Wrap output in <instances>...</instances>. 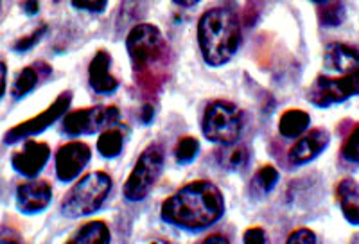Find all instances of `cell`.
<instances>
[{"label": "cell", "mask_w": 359, "mask_h": 244, "mask_svg": "<svg viewBox=\"0 0 359 244\" xmlns=\"http://www.w3.org/2000/svg\"><path fill=\"white\" fill-rule=\"evenodd\" d=\"M72 6L78 9H85V11L90 13H101L107 9L108 2H104V0H101V2H72Z\"/></svg>", "instance_id": "cell-28"}, {"label": "cell", "mask_w": 359, "mask_h": 244, "mask_svg": "<svg viewBox=\"0 0 359 244\" xmlns=\"http://www.w3.org/2000/svg\"><path fill=\"white\" fill-rule=\"evenodd\" d=\"M6 85H8V65L0 60V99L4 97Z\"/></svg>", "instance_id": "cell-29"}, {"label": "cell", "mask_w": 359, "mask_h": 244, "mask_svg": "<svg viewBox=\"0 0 359 244\" xmlns=\"http://www.w3.org/2000/svg\"><path fill=\"white\" fill-rule=\"evenodd\" d=\"M311 117L304 110H287L278 121V131L284 139H297L309 130Z\"/></svg>", "instance_id": "cell-17"}, {"label": "cell", "mask_w": 359, "mask_h": 244, "mask_svg": "<svg viewBox=\"0 0 359 244\" xmlns=\"http://www.w3.org/2000/svg\"><path fill=\"white\" fill-rule=\"evenodd\" d=\"M175 4H178V6H196L198 2H196V0H192V2H182V0H175Z\"/></svg>", "instance_id": "cell-32"}, {"label": "cell", "mask_w": 359, "mask_h": 244, "mask_svg": "<svg viewBox=\"0 0 359 244\" xmlns=\"http://www.w3.org/2000/svg\"><path fill=\"white\" fill-rule=\"evenodd\" d=\"M241 24L229 8H214L203 13L198 24V41L205 63L221 67L229 63L241 47Z\"/></svg>", "instance_id": "cell-3"}, {"label": "cell", "mask_w": 359, "mask_h": 244, "mask_svg": "<svg viewBox=\"0 0 359 244\" xmlns=\"http://www.w3.org/2000/svg\"><path fill=\"white\" fill-rule=\"evenodd\" d=\"M151 244H169V243H165V240H153Z\"/></svg>", "instance_id": "cell-34"}, {"label": "cell", "mask_w": 359, "mask_h": 244, "mask_svg": "<svg viewBox=\"0 0 359 244\" xmlns=\"http://www.w3.org/2000/svg\"><path fill=\"white\" fill-rule=\"evenodd\" d=\"M0 244H18L17 240H4V243H0Z\"/></svg>", "instance_id": "cell-33"}, {"label": "cell", "mask_w": 359, "mask_h": 244, "mask_svg": "<svg viewBox=\"0 0 359 244\" xmlns=\"http://www.w3.org/2000/svg\"><path fill=\"white\" fill-rule=\"evenodd\" d=\"M118 110L115 106H94L85 110L70 111L63 118V133L70 137H81V135H94L97 131L117 124Z\"/></svg>", "instance_id": "cell-8"}, {"label": "cell", "mask_w": 359, "mask_h": 244, "mask_svg": "<svg viewBox=\"0 0 359 244\" xmlns=\"http://www.w3.org/2000/svg\"><path fill=\"white\" fill-rule=\"evenodd\" d=\"M243 124V114L236 104L229 101H214L205 110L201 130L210 142L232 146L241 135Z\"/></svg>", "instance_id": "cell-5"}, {"label": "cell", "mask_w": 359, "mask_h": 244, "mask_svg": "<svg viewBox=\"0 0 359 244\" xmlns=\"http://www.w3.org/2000/svg\"><path fill=\"white\" fill-rule=\"evenodd\" d=\"M50 72H53V69H50L47 63H43V61H38V63H33V65L22 69L20 72L17 74L15 81H13V99H22L27 94H31V92L38 86L40 79L43 78V76H49Z\"/></svg>", "instance_id": "cell-15"}, {"label": "cell", "mask_w": 359, "mask_h": 244, "mask_svg": "<svg viewBox=\"0 0 359 244\" xmlns=\"http://www.w3.org/2000/svg\"><path fill=\"white\" fill-rule=\"evenodd\" d=\"M50 158V147L45 142L27 140L22 149L11 155V165L18 175L25 178H36Z\"/></svg>", "instance_id": "cell-10"}, {"label": "cell", "mask_w": 359, "mask_h": 244, "mask_svg": "<svg viewBox=\"0 0 359 244\" xmlns=\"http://www.w3.org/2000/svg\"><path fill=\"white\" fill-rule=\"evenodd\" d=\"M200 153V142L194 137H184L175 147V156L180 163H189Z\"/></svg>", "instance_id": "cell-22"}, {"label": "cell", "mask_w": 359, "mask_h": 244, "mask_svg": "<svg viewBox=\"0 0 359 244\" xmlns=\"http://www.w3.org/2000/svg\"><path fill=\"white\" fill-rule=\"evenodd\" d=\"M341 155L348 162L359 163V126H355L354 131L348 135V139L345 140L341 147Z\"/></svg>", "instance_id": "cell-25"}, {"label": "cell", "mask_w": 359, "mask_h": 244, "mask_svg": "<svg viewBox=\"0 0 359 244\" xmlns=\"http://www.w3.org/2000/svg\"><path fill=\"white\" fill-rule=\"evenodd\" d=\"M278 182V171L273 165L261 167L255 175V183L262 192H271Z\"/></svg>", "instance_id": "cell-24"}, {"label": "cell", "mask_w": 359, "mask_h": 244, "mask_svg": "<svg viewBox=\"0 0 359 244\" xmlns=\"http://www.w3.org/2000/svg\"><path fill=\"white\" fill-rule=\"evenodd\" d=\"M111 56L107 50H97L88 67V83L95 94L110 95L118 88V81L110 72Z\"/></svg>", "instance_id": "cell-14"}, {"label": "cell", "mask_w": 359, "mask_h": 244, "mask_svg": "<svg viewBox=\"0 0 359 244\" xmlns=\"http://www.w3.org/2000/svg\"><path fill=\"white\" fill-rule=\"evenodd\" d=\"M243 239H245V244H266V233L262 228H248Z\"/></svg>", "instance_id": "cell-27"}, {"label": "cell", "mask_w": 359, "mask_h": 244, "mask_svg": "<svg viewBox=\"0 0 359 244\" xmlns=\"http://www.w3.org/2000/svg\"><path fill=\"white\" fill-rule=\"evenodd\" d=\"M224 212V198L210 182L189 183L162 205V219L172 226L198 232L212 226Z\"/></svg>", "instance_id": "cell-2"}, {"label": "cell", "mask_w": 359, "mask_h": 244, "mask_svg": "<svg viewBox=\"0 0 359 244\" xmlns=\"http://www.w3.org/2000/svg\"><path fill=\"white\" fill-rule=\"evenodd\" d=\"M53 189L45 179H29L17 189V207L22 214H40L49 207Z\"/></svg>", "instance_id": "cell-12"}, {"label": "cell", "mask_w": 359, "mask_h": 244, "mask_svg": "<svg viewBox=\"0 0 359 244\" xmlns=\"http://www.w3.org/2000/svg\"><path fill=\"white\" fill-rule=\"evenodd\" d=\"M329 142H331L329 131L323 130V128L311 130L309 133L300 137L290 149V162L294 165H306V163L313 162L316 156L322 155Z\"/></svg>", "instance_id": "cell-13"}, {"label": "cell", "mask_w": 359, "mask_h": 244, "mask_svg": "<svg viewBox=\"0 0 359 244\" xmlns=\"http://www.w3.org/2000/svg\"><path fill=\"white\" fill-rule=\"evenodd\" d=\"M286 244H316V236L309 228H300L287 237Z\"/></svg>", "instance_id": "cell-26"}, {"label": "cell", "mask_w": 359, "mask_h": 244, "mask_svg": "<svg viewBox=\"0 0 359 244\" xmlns=\"http://www.w3.org/2000/svg\"><path fill=\"white\" fill-rule=\"evenodd\" d=\"M163 169V151L158 144H151L142 151L133 171L124 183V196L130 201L144 200L151 189L155 187L156 179L160 178Z\"/></svg>", "instance_id": "cell-6"}, {"label": "cell", "mask_w": 359, "mask_h": 244, "mask_svg": "<svg viewBox=\"0 0 359 244\" xmlns=\"http://www.w3.org/2000/svg\"><path fill=\"white\" fill-rule=\"evenodd\" d=\"M339 207L343 216L354 226H359V185L355 179L345 178L338 183L336 189Z\"/></svg>", "instance_id": "cell-16"}, {"label": "cell", "mask_w": 359, "mask_h": 244, "mask_svg": "<svg viewBox=\"0 0 359 244\" xmlns=\"http://www.w3.org/2000/svg\"><path fill=\"white\" fill-rule=\"evenodd\" d=\"M47 29L49 27L43 24V25H40V27L34 29L33 33H29V34H25V36L18 38V40L13 43V50H15V53H27V50H31L34 45H36L38 41L45 36Z\"/></svg>", "instance_id": "cell-23"}, {"label": "cell", "mask_w": 359, "mask_h": 244, "mask_svg": "<svg viewBox=\"0 0 359 244\" xmlns=\"http://www.w3.org/2000/svg\"><path fill=\"white\" fill-rule=\"evenodd\" d=\"M70 102H72V94L70 92H63L53 104L47 108V110L41 111L36 117L27 118L25 122H20L17 126H13L11 130H8V133L4 135V144H17L20 140L29 139V137H34V135L43 133L47 128H50L57 118H62L65 115V111L70 108Z\"/></svg>", "instance_id": "cell-9"}, {"label": "cell", "mask_w": 359, "mask_h": 244, "mask_svg": "<svg viewBox=\"0 0 359 244\" xmlns=\"http://www.w3.org/2000/svg\"><path fill=\"white\" fill-rule=\"evenodd\" d=\"M126 49L135 69H144L160 60L165 50V41L158 27L151 24H140L131 29L128 34Z\"/></svg>", "instance_id": "cell-7"}, {"label": "cell", "mask_w": 359, "mask_h": 244, "mask_svg": "<svg viewBox=\"0 0 359 244\" xmlns=\"http://www.w3.org/2000/svg\"><path fill=\"white\" fill-rule=\"evenodd\" d=\"M111 191V178L102 171H95L79 179L63 198L62 212L67 217H83L94 214L107 201Z\"/></svg>", "instance_id": "cell-4"}, {"label": "cell", "mask_w": 359, "mask_h": 244, "mask_svg": "<svg viewBox=\"0 0 359 244\" xmlns=\"http://www.w3.org/2000/svg\"><path fill=\"white\" fill-rule=\"evenodd\" d=\"M318 18L325 27H338L347 18V8L343 2H316Z\"/></svg>", "instance_id": "cell-20"}, {"label": "cell", "mask_w": 359, "mask_h": 244, "mask_svg": "<svg viewBox=\"0 0 359 244\" xmlns=\"http://www.w3.org/2000/svg\"><path fill=\"white\" fill-rule=\"evenodd\" d=\"M65 244H110V230L102 221H92L79 228Z\"/></svg>", "instance_id": "cell-18"}, {"label": "cell", "mask_w": 359, "mask_h": 244, "mask_svg": "<svg viewBox=\"0 0 359 244\" xmlns=\"http://www.w3.org/2000/svg\"><path fill=\"white\" fill-rule=\"evenodd\" d=\"M201 244H230V240L224 236H219V233H214V236H208L207 239Z\"/></svg>", "instance_id": "cell-31"}, {"label": "cell", "mask_w": 359, "mask_h": 244, "mask_svg": "<svg viewBox=\"0 0 359 244\" xmlns=\"http://www.w3.org/2000/svg\"><path fill=\"white\" fill-rule=\"evenodd\" d=\"M359 95V53L345 43H329L323 53V70L307 90V101L318 108Z\"/></svg>", "instance_id": "cell-1"}, {"label": "cell", "mask_w": 359, "mask_h": 244, "mask_svg": "<svg viewBox=\"0 0 359 244\" xmlns=\"http://www.w3.org/2000/svg\"><path fill=\"white\" fill-rule=\"evenodd\" d=\"M221 167L229 171H241L245 169L250 160V151L245 146H226L217 153Z\"/></svg>", "instance_id": "cell-19"}, {"label": "cell", "mask_w": 359, "mask_h": 244, "mask_svg": "<svg viewBox=\"0 0 359 244\" xmlns=\"http://www.w3.org/2000/svg\"><path fill=\"white\" fill-rule=\"evenodd\" d=\"M92 158V151L85 142H69L56 153V176L62 182H72L83 172Z\"/></svg>", "instance_id": "cell-11"}, {"label": "cell", "mask_w": 359, "mask_h": 244, "mask_svg": "<svg viewBox=\"0 0 359 244\" xmlns=\"http://www.w3.org/2000/svg\"><path fill=\"white\" fill-rule=\"evenodd\" d=\"M124 146V137L118 130H104L97 139V151L104 158H115L121 155Z\"/></svg>", "instance_id": "cell-21"}, {"label": "cell", "mask_w": 359, "mask_h": 244, "mask_svg": "<svg viewBox=\"0 0 359 244\" xmlns=\"http://www.w3.org/2000/svg\"><path fill=\"white\" fill-rule=\"evenodd\" d=\"M20 8L24 9L25 15L33 17V15L38 13V9H40V4H38V2H24V4H20Z\"/></svg>", "instance_id": "cell-30"}]
</instances>
